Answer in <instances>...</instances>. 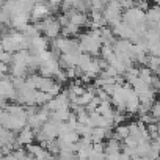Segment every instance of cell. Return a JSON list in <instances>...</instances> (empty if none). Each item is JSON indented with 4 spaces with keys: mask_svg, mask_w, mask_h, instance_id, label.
I'll return each mask as SVG.
<instances>
[{
    "mask_svg": "<svg viewBox=\"0 0 160 160\" xmlns=\"http://www.w3.org/2000/svg\"><path fill=\"white\" fill-rule=\"evenodd\" d=\"M35 140H36V132L30 126L24 127L18 133V144H21V146H30V144H33Z\"/></svg>",
    "mask_w": 160,
    "mask_h": 160,
    "instance_id": "6da1fadb",
    "label": "cell"
},
{
    "mask_svg": "<svg viewBox=\"0 0 160 160\" xmlns=\"http://www.w3.org/2000/svg\"><path fill=\"white\" fill-rule=\"evenodd\" d=\"M129 135H130V127H129V124H119V126L115 127V137H113V138H116V140H119V141H124Z\"/></svg>",
    "mask_w": 160,
    "mask_h": 160,
    "instance_id": "7a4b0ae2",
    "label": "cell"
},
{
    "mask_svg": "<svg viewBox=\"0 0 160 160\" xmlns=\"http://www.w3.org/2000/svg\"><path fill=\"white\" fill-rule=\"evenodd\" d=\"M104 140H107V129L104 127H94L93 133H91V141L93 143H102Z\"/></svg>",
    "mask_w": 160,
    "mask_h": 160,
    "instance_id": "3957f363",
    "label": "cell"
},
{
    "mask_svg": "<svg viewBox=\"0 0 160 160\" xmlns=\"http://www.w3.org/2000/svg\"><path fill=\"white\" fill-rule=\"evenodd\" d=\"M44 30H46V35H47V36L53 38V36H57V33H58V25H57L55 22H52V21H47V22L44 24Z\"/></svg>",
    "mask_w": 160,
    "mask_h": 160,
    "instance_id": "277c9868",
    "label": "cell"
},
{
    "mask_svg": "<svg viewBox=\"0 0 160 160\" xmlns=\"http://www.w3.org/2000/svg\"><path fill=\"white\" fill-rule=\"evenodd\" d=\"M47 13H49V10H47L44 5H36V7H35V10H33V18L41 19V18H44Z\"/></svg>",
    "mask_w": 160,
    "mask_h": 160,
    "instance_id": "5b68a950",
    "label": "cell"
},
{
    "mask_svg": "<svg viewBox=\"0 0 160 160\" xmlns=\"http://www.w3.org/2000/svg\"><path fill=\"white\" fill-rule=\"evenodd\" d=\"M90 160H107V157H105V154H96V152H91Z\"/></svg>",
    "mask_w": 160,
    "mask_h": 160,
    "instance_id": "8992f818",
    "label": "cell"
},
{
    "mask_svg": "<svg viewBox=\"0 0 160 160\" xmlns=\"http://www.w3.org/2000/svg\"><path fill=\"white\" fill-rule=\"evenodd\" d=\"M133 160H152L151 157H135Z\"/></svg>",
    "mask_w": 160,
    "mask_h": 160,
    "instance_id": "52a82bcc",
    "label": "cell"
},
{
    "mask_svg": "<svg viewBox=\"0 0 160 160\" xmlns=\"http://www.w3.org/2000/svg\"><path fill=\"white\" fill-rule=\"evenodd\" d=\"M158 75H160V72H158Z\"/></svg>",
    "mask_w": 160,
    "mask_h": 160,
    "instance_id": "ba28073f",
    "label": "cell"
}]
</instances>
